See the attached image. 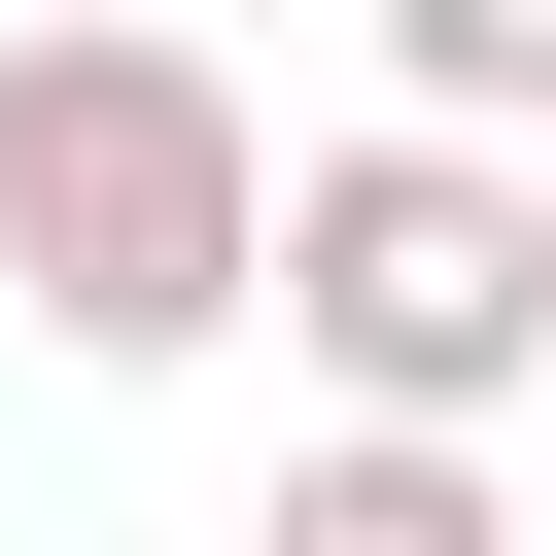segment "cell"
Masks as SVG:
<instances>
[{
    "label": "cell",
    "instance_id": "6da1fadb",
    "mask_svg": "<svg viewBox=\"0 0 556 556\" xmlns=\"http://www.w3.org/2000/svg\"><path fill=\"white\" fill-rule=\"evenodd\" d=\"M0 313L70 382H174V348L278 313V139H243V70L174 0H35L0 35Z\"/></svg>",
    "mask_w": 556,
    "mask_h": 556
},
{
    "label": "cell",
    "instance_id": "5b68a950",
    "mask_svg": "<svg viewBox=\"0 0 556 556\" xmlns=\"http://www.w3.org/2000/svg\"><path fill=\"white\" fill-rule=\"evenodd\" d=\"M174 35H243V0H174Z\"/></svg>",
    "mask_w": 556,
    "mask_h": 556
},
{
    "label": "cell",
    "instance_id": "8992f818",
    "mask_svg": "<svg viewBox=\"0 0 556 556\" xmlns=\"http://www.w3.org/2000/svg\"><path fill=\"white\" fill-rule=\"evenodd\" d=\"M521 174H556V139H521Z\"/></svg>",
    "mask_w": 556,
    "mask_h": 556
},
{
    "label": "cell",
    "instance_id": "7a4b0ae2",
    "mask_svg": "<svg viewBox=\"0 0 556 556\" xmlns=\"http://www.w3.org/2000/svg\"><path fill=\"white\" fill-rule=\"evenodd\" d=\"M278 348H313L348 417H521V382H556V174H521L486 104L313 139V174H278Z\"/></svg>",
    "mask_w": 556,
    "mask_h": 556
},
{
    "label": "cell",
    "instance_id": "277c9868",
    "mask_svg": "<svg viewBox=\"0 0 556 556\" xmlns=\"http://www.w3.org/2000/svg\"><path fill=\"white\" fill-rule=\"evenodd\" d=\"M382 35V104H486V139H556V0H348Z\"/></svg>",
    "mask_w": 556,
    "mask_h": 556
},
{
    "label": "cell",
    "instance_id": "3957f363",
    "mask_svg": "<svg viewBox=\"0 0 556 556\" xmlns=\"http://www.w3.org/2000/svg\"><path fill=\"white\" fill-rule=\"evenodd\" d=\"M313 556H486V417H313Z\"/></svg>",
    "mask_w": 556,
    "mask_h": 556
}]
</instances>
